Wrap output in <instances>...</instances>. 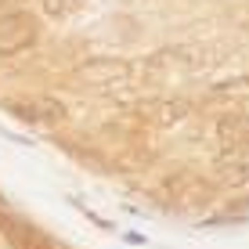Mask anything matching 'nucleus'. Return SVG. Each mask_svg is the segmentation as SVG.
<instances>
[{"instance_id":"1","label":"nucleus","mask_w":249,"mask_h":249,"mask_svg":"<svg viewBox=\"0 0 249 249\" xmlns=\"http://www.w3.org/2000/svg\"><path fill=\"white\" fill-rule=\"evenodd\" d=\"M36 33L40 25L29 11H15V7L0 11V54H18V51L33 47Z\"/></svg>"},{"instance_id":"2","label":"nucleus","mask_w":249,"mask_h":249,"mask_svg":"<svg viewBox=\"0 0 249 249\" xmlns=\"http://www.w3.org/2000/svg\"><path fill=\"white\" fill-rule=\"evenodd\" d=\"M72 80L80 87H119L130 80V62L123 58H90L72 72Z\"/></svg>"},{"instance_id":"3","label":"nucleus","mask_w":249,"mask_h":249,"mask_svg":"<svg viewBox=\"0 0 249 249\" xmlns=\"http://www.w3.org/2000/svg\"><path fill=\"white\" fill-rule=\"evenodd\" d=\"M166 195L177 206H206L213 199V184L195 177V174H177V177L166 181Z\"/></svg>"},{"instance_id":"4","label":"nucleus","mask_w":249,"mask_h":249,"mask_svg":"<svg viewBox=\"0 0 249 249\" xmlns=\"http://www.w3.org/2000/svg\"><path fill=\"white\" fill-rule=\"evenodd\" d=\"M213 170H217V181L228 184V188L249 184V152L246 148H228V156H220L213 162Z\"/></svg>"},{"instance_id":"5","label":"nucleus","mask_w":249,"mask_h":249,"mask_svg":"<svg viewBox=\"0 0 249 249\" xmlns=\"http://www.w3.org/2000/svg\"><path fill=\"white\" fill-rule=\"evenodd\" d=\"M11 108L29 123H62L65 108L54 98H25V101H11Z\"/></svg>"},{"instance_id":"6","label":"nucleus","mask_w":249,"mask_h":249,"mask_svg":"<svg viewBox=\"0 0 249 249\" xmlns=\"http://www.w3.org/2000/svg\"><path fill=\"white\" fill-rule=\"evenodd\" d=\"M217 137L224 141V148H249V116H224L217 123Z\"/></svg>"},{"instance_id":"7","label":"nucleus","mask_w":249,"mask_h":249,"mask_svg":"<svg viewBox=\"0 0 249 249\" xmlns=\"http://www.w3.org/2000/svg\"><path fill=\"white\" fill-rule=\"evenodd\" d=\"M87 7V0H44V11L51 18H72Z\"/></svg>"},{"instance_id":"8","label":"nucleus","mask_w":249,"mask_h":249,"mask_svg":"<svg viewBox=\"0 0 249 249\" xmlns=\"http://www.w3.org/2000/svg\"><path fill=\"white\" fill-rule=\"evenodd\" d=\"M4 7H18V4H25V0H0Z\"/></svg>"}]
</instances>
